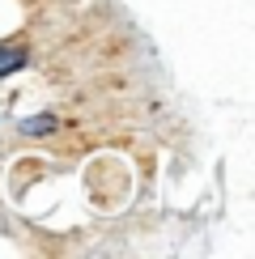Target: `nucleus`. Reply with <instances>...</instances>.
<instances>
[{
  "mask_svg": "<svg viewBox=\"0 0 255 259\" xmlns=\"http://www.w3.org/2000/svg\"><path fill=\"white\" fill-rule=\"evenodd\" d=\"M21 64H26V51H17V47H0V77H13Z\"/></svg>",
  "mask_w": 255,
  "mask_h": 259,
  "instance_id": "f257e3e1",
  "label": "nucleus"
},
{
  "mask_svg": "<svg viewBox=\"0 0 255 259\" xmlns=\"http://www.w3.org/2000/svg\"><path fill=\"white\" fill-rule=\"evenodd\" d=\"M17 127H21L26 136H42V132H51V127H56V119H51V115H34V119H21Z\"/></svg>",
  "mask_w": 255,
  "mask_h": 259,
  "instance_id": "f03ea898",
  "label": "nucleus"
}]
</instances>
